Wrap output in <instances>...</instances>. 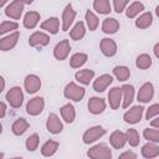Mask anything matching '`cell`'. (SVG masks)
Masks as SVG:
<instances>
[{
	"label": "cell",
	"instance_id": "obj_29",
	"mask_svg": "<svg viewBox=\"0 0 159 159\" xmlns=\"http://www.w3.org/2000/svg\"><path fill=\"white\" fill-rule=\"evenodd\" d=\"M143 10H144V5H143L142 2H139V1H134V2H132V4L127 7L125 15H127V17L133 19V17H135L139 12H142Z\"/></svg>",
	"mask_w": 159,
	"mask_h": 159
},
{
	"label": "cell",
	"instance_id": "obj_45",
	"mask_svg": "<svg viewBox=\"0 0 159 159\" xmlns=\"http://www.w3.org/2000/svg\"><path fill=\"white\" fill-rule=\"evenodd\" d=\"M152 125H153L154 128H158V127H159V118H158L157 116H155V118L152 120Z\"/></svg>",
	"mask_w": 159,
	"mask_h": 159
},
{
	"label": "cell",
	"instance_id": "obj_12",
	"mask_svg": "<svg viewBox=\"0 0 159 159\" xmlns=\"http://www.w3.org/2000/svg\"><path fill=\"white\" fill-rule=\"evenodd\" d=\"M153 96H154V87H153V84L150 82H147L139 88L138 101L143 102V103H147L153 98Z\"/></svg>",
	"mask_w": 159,
	"mask_h": 159
},
{
	"label": "cell",
	"instance_id": "obj_31",
	"mask_svg": "<svg viewBox=\"0 0 159 159\" xmlns=\"http://www.w3.org/2000/svg\"><path fill=\"white\" fill-rule=\"evenodd\" d=\"M84 32H86L84 24H83L82 21H78V22H77V24L73 26V29L71 30L70 36H71V39H72V40L78 41V40H81V39L84 36Z\"/></svg>",
	"mask_w": 159,
	"mask_h": 159
},
{
	"label": "cell",
	"instance_id": "obj_35",
	"mask_svg": "<svg viewBox=\"0 0 159 159\" xmlns=\"http://www.w3.org/2000/svg\"><path fill=\"white\" fill-rule=\"evenodd\" d=\"M135 65H137V67L140 68V70H147V68H149V67L152 66V58H150L149 55L142 53V55H139V56L137 57Z\"/></svg>",
	"mask_w": 159,
	"mask_h": 159
},
{
	"label": "cell",
	"instance_id": "obj_51",
	"mask_svg": "<svg viewBox=\"0 0 159 159\" xmlns=\"http://www.w3.org/2000/svg\"><path fill=\"white\" fill-rule=\"evenodd\" d=\"M4 157V153H0V158H2Z\"/></svg>",
	"mask_w": 159,
	"mask_h": 159
},
{
	"label": "cell",
	"instance_id": "obj_5",
	"mask_svg": "<svg viewBox=\"0 0 159 159\" xmlns=\"http://www.w3.org/2000/svg\"><path fill=\"white\" fill-rule=\"evenodd\" d=\"M143 111L144 108L142 106H134L132 107L129 111H127L123 116V119L125 123H129V124H135L138 123L140 119H142V116H143Z\"/></svg>",
	"mask_w": 159,
	"mask_h": 159
},
{
	"label": "cell",
	"instance_id": "obj_32",
	"mask_svg": "<svg viewBox=\"0 0 159 159\" xmlns=\"http://www.w3.org/2000/svg\"><path fill=\"white\" fill-rule=\"evenodd\" d=\"M88 60V56L86 53H82V52H78V53H75L71 60H70V63H71V67L72 68H80L81 66H83Z\"/></svg>",
	"mask_w": 159,
	"mask_h": 159
},
{
	"label": "cell",
	"instance_id": "obj_9",
	"mask_svg": "<svg viewBox=\"0 0 159 159\" xmlns=\"http://www.w3.org/2000/svg\"><path fill=\"white\" fill-rule=\"evenodd\" d=\"M19 37H20V34L17 31H15V32L2 37L0 40V50L1 51H9V50L14 48L16 46L17 41H19Z\"/></svg>",
	"mask_w": 159,
	"mask_h": 159
},
{
	"label": "cell",
	"instance_id": "obj_42",
	"mask_svg": "<svg viewBox=\"0 0 159 159\" xmlns=\"http://www.w3.org/2000/svg\"><path fill=\"white\" fill-rule=\"evenodd\" d=\"M158 114H159V104H153V106H150L148 108L147 114H145V118L149 120L150 118H153V117H155Z\"/></svg>",
	"mask_w": 159,
	"mask_h": 159
},
{
	"label": "cell",
	"instance_id": "obj_33",
	"mask_svg": "<svg viewBox=\"0 0 159 159\" xmlns=\"http://www.w3.org/2000/svg\"><path fill=\"white\" fill-rule=\"evenodd\" d=\"M93 7L97 12L99 14H109L112 10H111V4H109V0H94L93 1Z\"/></svg>",
	"mask_w": 159,
	"mask_h": 159
},
{
	"label": "cell",
	"instance_id": "obj_8",
	"mask_svg": "<svg viewBox=\"0 0 159 159\" xmlns=\"http://www.w3.org/2000/svg\"><path fill=\"white\" fill-rule=\"evenodd\" d=\"M70 51H71V46H70L68 40H62V41H60L55 46V48H53V56L58 61H63L68 56Z\"/></svg>",
	"mask_w": 159,
	"mask_h": 159
},
{
	"label": "cell",
	"instance_id": "obj_2",
	"mask_svg": "<svg viewBox=\"0 0 159 159\" xmlns=\"http://www.w3.org/2000/svg\"><path fill=\"white\" fill-rule=\"evenodd\" d=\"M87 155L89 158H93V159H111L112 153H111V149L108 148L107 144L101 143V144L92 147L87 152Z\"/></svg>",
	"mask_w": 159,
	"mask_h": 159
},
{
	"label": "cell",
	"instance_id": "obj_43",
	"mask_svg": "<svg viewBox=\"0 0 159 159\" xmlns=\"http://www.w3.org/2000/svg\"><path fill=\"white\" fill-rule=\"evenodd\" d=\"M119 158H120V159H125V158H128V159H135L137 155H135L133 152H124L123 154L119 155Z\"/></svg>",
	"mask_w": 159,
	"mask_h": 159
},
{
	"label": "cell",
	"instance_id": "obj_7",
	"mask_svg": "<svg viewBox=\"0 0 159 159\" xmlns=\"http://www.w3.org/2000/svg\"><path fill=\"white\" fill-rule=\"evenodd\" d=\"M43 107H45L43 98L35 97V98H32V99H30L27 102V104H26V112L30 116H37V114H40L43 111Z\"/></svg>",
	"mask_w": 159,
	"mask_h": 159
},
{
	"label": "cell",
	"instance_id": "obj_47",
	"mask_svg": "<svg viewBox=\"0 0 159 159\" xmlns=\"http://www.w3.org/2000/svg\"><path fill=\"white\" fill-rule=\"evenodd\" d=\"M158 50H159V43H157V45H155V47H154V53H155V56H157V57H159Z\"/></svg>",
	"mask_w": 159,
	"mask_h": 159
},
{
	"label": "cell",
	"instance_id": "obj_6",
	"mask_svg": "<svg viewBox=\"0 0 159 159\" xmlns=\"http://www.w3.org/2000/svg\"><path fill=\"white\" fill-rule=\"evenodd\" d=\"M104 134H106V129H103L101 125L92 127V128H89V129H87L84 132V134H83V143L91 144V143L96 142L97 139H99Z\"/></svg>",
	"mask_w": 159,
	"mask_h": 159
},
{
	"label": "cell",
	"instance_id": "obj_23",
	"mask_svg": "<svg viewBox=\"0 0 159 159\" xmlns=\"http://www.w3.org/2000/svg\"><path fill=\"white\" fill-rule=\"evenodd\" d=\"M58 26H60V21H58L57 17H50V19H47L46 21H43L41 24V29L48 31L52 35L58 32Z\"/></svg>",
	"mask_w": 159,
	"mask_h": 159
},
{
	"label": "cell",
	"instance_id": "obj_37",
	"mask_svg": "<svg viewBox=\"0 0 159 159\" xmlns=\"http://www.w3.org/2000/svg\"><path fill=\"white\" fill-rule=\"evenodd\" d=\"M86 22H87L88 29H89L91 31H94V30L97 29L99 21H98V17H97L92 11L87 10V12H86Z\"/></svg>",
	"mask_w": 159,
	"mask_h": 159
},
{
	"label": "cell",
	"instance_id": "obj_14",
	"mask_svg": "<svg viewBox=\"0 0 159 159\" xmlns=\"http://www.w3.org/2000/svg\"><path fill=\"white\" fill-rule=\"evenodd\" d=\"M99 47L102 53L107 57H112L117 53V43L112 39H103L99 43Z\"/></svg>",
	"mask_w": 159,
	"mask_h": 159
},
{
	"label": "cell",
	"instance_id": "obj_38",
	"mask_svg": "<svg viewBox=\"0 0 159 159\" xmlns=\"http://www.w3.org/2000/svg\"><path fill=\"white\" fill-rule=\"evenodd\" d=\"M143 135L145 139L153 142V143H158L159 142V130L157 128H145L143 132Z\"/></svg>",
	"mask_w": 159,
	"mask_h": 159
},
{
	"label": "cell",
	"instance_id": "obj_25",
	"mask_svg": "<svg viewBox=\"0 0 159 159\" xmlns=\"http://www.w3.org/2000/svg\"><path fill=\"white\" fill-rule=\"evenodd\" d=\"M60 111H61V116H62V118H63V120H65L66 123H72V122L75 120L76 111H75V108H73L72 104L67 103V104L62 106Z\"/></svg>",
	"mask_w": 159,
	"mask_h": 159
},
{
	"label": "cell",
	"instance_id": "obj_20",
	"mask_svg": "<svg viewBox=\"0 0 159 159\" xmlns=\"http://www.w3.org/2000/svg\"><path fill=\"white\" fill-rule=\"evenodd\" d=\"M134 98V87L132 84H124L122 87V99H123V108H128L129 104L133 102Z\"/></svg>",
	"mask_w": 159,
	"mask_h": 159
},
{
	"label": "cell",
	"instance_id": "obj_16",
	"mask_svg": "<svg viewBox=\"0 0 159 159\" xmlns=\"http://www.w3.org/2000/svg\"><path fill=\"white\" fill-rule=\"evenodd\" d=\"M109 143L114 149H122L124 147V144L127 143L125 133H123L120 130H114L109 137Z\"/></svg>",
	"mask_w": 159,
	"mask_h": 159
},
{
	"label": "cell",
	"instance_id": "obj_49",
	"mask_svg": "<svg viewBox=\"0 0 159 159\" xmlns=\"http://www.w3.org/2000/svg\"><path fill=\"white\" fill-rule=\"evenodd\" d=\"M7 1H9V0H0V7H2Z\"/></svg>",
	"mask_w": 159,
	"mask_h": 159
},
{
	"label": "cell",
	"instance_id": "obj_46",
	"mask_svg": "<svg viewBox=\"0 0 159 159\" xmlns=\"http://www.w3.org/2000/svg\"><path fill=\"white\" fill-rule=\"evenodd\" d=\"M4 87H5V81H4V78H2L1 76H0V93L2 92Z\"/></svg>",
	"mask_w": 159,
	"mask_h": 159
},
{
	"label": "cell",
	"instance_id": "obj_27",
	"mask_svg": "<svg viewBox=\"0 0 159 159\" xmlns=\"http://www.w3.org/2000/svg\"><path fill=\"white\" fill-rule=\"evenodd\" d=\"M142 155L144 158H155L159 155V147L154 143H147L145 145H143L142 148Z\"/></svg>",
	"mask_w": 159,
	"mask_h": 159
},
{
	"label": "cell",
	"instance_id": "obj_50",
	"mask_svg": "<svg viewBox=\"0 0 159 159\" xmlns=\"http://www.w3.org/2000/svg\"><path fill=\"white\" fill-rule=\"evenodd\" d=\"M1 132H2V125L0 124V134H1Z\"/></svg>",
	"mask_w": 159,
	"mask_h": 159
},
{
	"label": "cell",
	"instance_id": "obj_4",
	"mask_svg": "<svg viewBox=\"0 0 159 159\" xmlns=\"http://www.w3.org/2000/svg\"><path fill=\"white\" fill-rule=\"evenodd\" d=\"M24 2L21 0H14L12 2H10L5 10V14L6 16L14 19V20H19L22 15V11H24Z\"/></svg>",
	"mask_w": 159,
	"mask_h": 159
},
{
	"label": "cell",
	"instance_id": "obj_41",
	"mask_svg": "<svg viewBox=\"0 0 159 159\" xmlns=\"http://www.w3.org/2000/svg\"><path fill=\"white\" fill-rule=\"evenodd\" d=\"M128 2H129V0H113V5H114L116 12L120 14L125 9V6H127Z\"/></svg>",
	"mask_w": 159,
	"mask_h": 159
},
{
	"label": "cell",
	"instance_id": "obj_24",
	"mask_svg": "<svg viewBox=\"0 0 159 159\" xmlns=\"http://www.w3.org/2000/svg\"><path fill=\"white\" fill-rule=\"evenodd\" d=\"M93 77H94V71L92 70H81L75 75V78L82 84H89Z\"/></svg>",
	"mask_w": 159,
	"mask_h": 159
},
{
	"label": "cell",
	"instance_id": "obj_21",
	"mask_svg": "<svg viewBox=\"0 0 159 159\" xmlns=\"http://www.w3.org/2000/svg\"><path fill=\"white\" fill-rule=\"evenodd\" d=\"M119 29V22L113 19V17H108V19H104L103 20V24H102V30L104 34H116Z\"/></svg>",
	"mask_w": 159,
	"mask_h": 159
},
{
	"label": "cell",
	"instance_id": "obj_26",
	"mask_svg": "<svg viewBox=\"0 0 159 159\" xmlns=\"http://www.w3.org/2000/svg\"><path fill=\"white\" fill-rule=\"evenodd\" d=\"M29 125H30V124L27 123L26 119H24V118H19V119H16V120L12 123V125H11V130H12V133H14L15 135H21V134H24V133L27 130Z\"/></svg>",
	"mask_w": 159,
	"mask_h": 159
},
{
	"label": "cell",
	"instance_id": "obj_30",
	"mask_svg": "<svg viewBox=\"0 0 159 159\" xmlns=\"http://www.w3.org/2000/svg\"><path fill=\"white\" fill-rule=\"evenodd\" d=\"M152 22H153V15L150 12H144L135 20V26L139 29H147L152 25Z\"/></svg>",
	"mask_w": 159,
	"mask_h": 159
},
{
	"label": "cell",
	"instance_id": "obj_48",
	"mask_svg": "<svg viewBox=\"0 0 159 159\" xmlns=\"http://www.w3.org/2000/svg\"><path fill=\"white\" fill-rule=\"evenodd\" d=\"M24 4H27V5H30V4H32L34 2V0H21Z\"/></svg>",
	"mask_w": 159,
	"mask_h": 159
},
{
	"label": "cell",
	"instance_id": "obj_36",
	"mask_svg": "<svg viewBox=\"0 0 159 159\" xmlns=\"http://www.w3.org/2000/svg\"><path fill=\"white\" fill-rule=\"evenodd\" d=\"M125 138H127V142L129 143V145H132V147H137L139 144V140H140L138 132L135 129H133V128H130V129L127 130Z\"/></svg>",
	"mask_w": 159,
	"mask_h": 159
},
{
	"label": "cell",
	"instance_id": "obj_13",
	"mask_svg": "<svg viewBox=\"0 0 159 159\" xmlns=\"http://www.w3.org/2000/svg\"><path fill=\"white\" fill-rule=\"evenodd\" d=\"M75 16H76V11L72 9V5L71 4L66 5L63 14H62V30L63 31H67L70 29V26L72 25L75 20Z\"/></svg>",
	"mask_w": 159,
	"mask_h": 159
},
{
	"label": "cell",
	"instance_id": "obj_3",
	"mask_svg": "<svg viewBox=\"0 0 159 159\" xmlns=\"http://www.w3.org/2000/svg\"><path fill=\"white\" fill-rule=\"evenodd\" d=\"M6 101L10 103L11 107L14 108H20L21 104H22V101H24V93H22V89L17 86L10 88L6 93Z\"/></svg>",
	"mask_w": 159,
	"mask_h": 159
},
{
	"label": "cell",
	"instance_id": "obj_15",
	"mask_svg": "<svg viewBox=\"0 0 159 159\" xmlns=\"http://www.w3.org/2000/svg\"><path fill=\"white\" fill-rule=\"evenodd\" d=\"M106 109V102L103 98L99 97H92L88 101V111L92 114H99Z\"/></svg>",
	"mask_w": 159,
	"mask_h": 159
},
{
	"label": "cell",
	"instance_id": "obj_22",
	"mask_svg": "<svg viewBox=\"0 0 159 159\" xmlns=\"http://www.w3.org/2000/svg\"><path fill=\"white\" fill-rule=\"evenodd\" d=\"M39 20H40V14L37 11H29L24 17V26L26 29H34L39 24Z\"/></svg>",
	"mask_w": 159,
	"mask_h": 159
},
{
	"label": "cell",
	"instance_id": "obj_44",
	"mask_svg": "<svg viewBox=\"0 0 159 159\" xmlns=\"http://www.w3.org/2000/svg\"><path fill=\"white\" fill-rule=\"evenodd\" d=\"M6 114V104L4 102H0V118H4Z\"/></svg>",
	"mask_w": 159,
	"mask_h": 159
},
{
	"label": "cell",
	"instance_id": "obj_40",
	"mask_svg": "<svg viewBox=\"0 0 159 159\" xmlns=\"http://www.w3.org/2000/svg\"><path fill=\"white\" fill-rule=\"evenodd\" d=\"M19 27V25L14 21H4L0 24V35H4L6 32H10L12 30H16Z\"/></svg>",
	"mask_w": 159,
	"mask_h": 159
},
{
	"label": "cell",
	"instance_id": "obj_10",
	"mask_svg": "<svg viewBox=\"0 0 159 159\" xmlns=\"http://www.w3.org/2000/svg\"><path fill=\"white\" fill-rule=\"evenodd\" d=\"M24 86L27 93H36L41 87V80L36 75H29L24 81Z\"/></svg>",
	"mask_w": 159,
	"mask_h": 159
},
{
	"label": "cell",
	"instance_id": "obj_1",
	"mask_svg": "<svg viewBox=\"0 0 159 159\" xmlns=\"http://www.w3.org/2000/svg\"><path fill=\"white\" fill-rule=\"evenodd\" d=\"M84 93H86L84 88L78 86V84H76L75 82H70L65 87V91H63L65 97L68 98V99H72L75 102H80L84 97Z\"/></svg>",
	"mask_w": 159,
	"mask_h": 159
},
{
	"label": "cell",
	"instance_id": "obj_34",
	"mask_svg": "<svg viewBox=\"0 0 159 159\" xmlns=\"http://www.w3.org/2000/svg\"><path fill=\"white\" fill-rule=\"evenodd\" d=\"M113 75L117 77L118 81L124 82V81H127V80L129 78L130 71H129V68L125 67V66H116V67L113 68Z\"/></svg>",
	"mask_w": 159,
	"mask_h": 159
},
{
	"label": "cell",
	"instance_id": "obj_11",
	"mask_svg": "<svg viewBox=\"0 0 159 159\" xmlns=\"http://www.w3.org/2000/svg\"><path fill=\"white\" fill-rule=\"evenodd\" d=\"M46 128L50 133L52 134H58L62 130V122L60 120V118L55 114V113H50L47 122H46Z\"/></svg>",
	"mask_w": 159,
	"mask_h": 159
},
{
	"label": "cell",
	"instance_id": "obj_18",
	"mask_svg": "<svg viewBox=\"0 0 159 159\" xmlns=\"http://www.w3.org/2000/svg\"><path fill=\"white\" fill-rule=\"evenodd\" d=\"M108 101H109V106H111L112 109H118L119 104H120V101H122V88L113 87L112 89H109Z\"/></svg>",
	"mask_w": 159,
	"mask_h": 159
},
{
	"label": "cell",
	"instance_id": "obj_19",
	"mask_svg": "<svg viewBox=\"0 0 159 159\" xmlns=\"http://www.w3.org/2000/svg\"><path fill=\"white\" fill-rule=\"evenodd\" d=\"M112 81H113V77L111 75H102L97 80H94V82H93V89L96 92H103L112 83Z\"/></svg>",
	"mask_w": 159,
	"mask_h": 159
},
{
	"label": "cell",
	"instance_id": "obj_28",
	"mask_svg": "<svg viewBox=\"0 0 159 159\" xmlns=\"http://www.w3.org/2000/svg\"><path fill=\"white\" fill-rule=\"evenodd\" d=\"M58 149V142L56 140H47L42 148H41V153L43 157H51L53 155Z\"/></svg>",
	"mask_w": 159,
	"mask_h": 159
},
{
	"label": "cell",
	"instance_id": "obj_17",
	"mask_svg": "<svg viewBox=\"0 0 159 159\" xmlns=\"http://www.w3.org/2000/svg\"><path fill=\"white\" fill-rule=\"evenodd\" d=\"M50 42V36L43 34V32H34L30 39H29V45L30 46H46Z\"/></svg>",
	"mask_w": 159,
	"mask_h": 159
},
{
	"label": "cell",
	"instance_id": "obj_39",
	"mask_svg": "<svg viewBox=\"0 0 159 159\" xmlns=\"http://www.w3.org/2000/svg\"><path fill=\"white\" fill-rule=\"evenodd\" d=\"M39 142H40L39 135H37L36 133H34V134H31V135L26 139V142H25V147H26V149H27L29 152H34V150L37 149Z\"/></svg>",
	"mask_w": 159,
	"mask_h": 159
}]
</instances>
